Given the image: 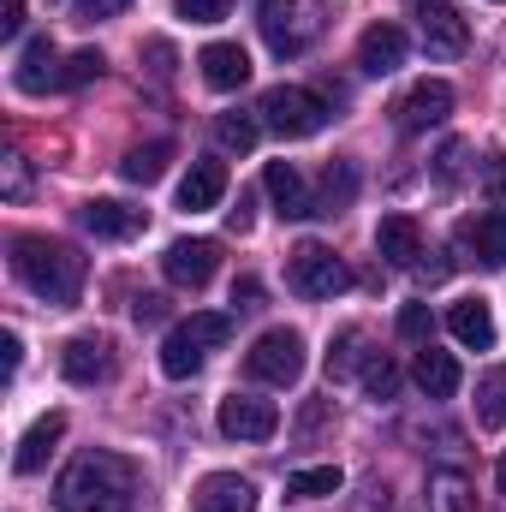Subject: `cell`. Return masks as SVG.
Wrapping results in <instances>:
<instances>
[{"mask_svg": "<svg viewBox=\"0 0 506 512\" xmlns=\"http://www.w3.org/2000/svg\"><path fill=\"white\" fill-rule=\"evenodd\" d=\"M245 376L251 382H268V387H292L304 376V340L292 328H268L251 352H245Z\"/></svg>", "mask_w": 506, "mask_h": 512, "instance_id": "obj_6", "label": "cell"}, {"mask_svg": "<svg viewBox=\"0 0 506 512\" xmlns=\"http://www.w3.org/2000/svg\"><path fill=\"white\" fill-rule=\"evenodd\" d=\"M167 161H173V143H167V137H155V143H137V149H126L120 173H126L131 185H155V179L167 173Z\"/></svg>", "mask_w": 506, "mask_h": 512, "instance_id": "obj_26", "label": "cell"}, {"mask_svg": "<svg viewBox=\"0 0 506 512\" xmlns=\"http://www.w3.org/2000/svg\"><path fill=\"white\" fill-rule=\"evenodd\" d=\"M477 423L483 429H506V364L477 376Z\"/></svg>", "mask_w": 506, "mask_h": 512, "instance_id": "obj_27", "label": "cell"}, {"mask_svg": "<svg viewBox=\"0 0 506 512\" xmlns=\"http://www.w3.org/2000/svg\"><path fill=\"white\" fill-rule=\"evenodd\" d=\"M215 268H221V245L215 239H179V245H167V256H161V274L173 286H191V292L209 286Z\"/></svg>", "mask_w": 506, "mask_h": 512, "instance_id": "obj_9", "label": "cell"}, {"mask_svg": "<svg viewBox=\"0 0 506 512\" xmlns=\"http://www.w3.org/2000/svg\"><path fill=\"white\" fill-rule=\"evenodd\" d=\"M358 191V167L352 161H328V179H322V197H316V215H340Z\"/></svg>", "mask_w": 506, "mask_h": 512, "instance_id": "obj_28", "label": "cell"}, {"mask_svg": "<svg viewBox=\"0 0 506 512\" xmlns=\"http://www.w3.org/2000/svg\"><path fill=\"white\" fill-rule=\"evenodd\" d=\"M0 167H6V179H0L6 203H24V197H30V167H24V155H6Z\"/></svg>", "mask_w": 506, "mask_h": 512, "instance_id": "obj_35", "label": "cell"}, {"mask_svg": "<svg viewBox=\"0 0 506 512\" xmlns=\"http://www.w3.org/2000/svg\"><path fill=\"white\" fill-rule=\"evenodd\" d=\"M495 489L506 495V453H501V465H495Z\"/></svg>", "mask_w": 506, "mask_h": 512, "instance_id": "obj_45", "label": "cell"}, {"mask_svg": "<svg viewBox=\"0 0 506 512\" xmlns=\"http://www.w3.org/2000/svg\"><path fill=\"white\" fill-rule=\"evenodd\" d=\"M24 30V0H0V36H18Z\"/></svg>", "mask_w": 506, "mask_h": 512, "instance_id": "obj_42", "label": "cell"}, {"mask_svg": "<svg viewBox=\"0 0 506 512\" xmlns=\"http://www.w3.org/2000/svg\"><path fill=\"white\" fill-rule=\"evenodd\" d=\"M0 352H6V376H18V358H24V346H18V334H0Z\"/></svg>", "mask_w": 506, "mask_h": 512, "instance_id": "obj_43", "label": "cell"}, {"mask_svg": "<svg viewBox=\"0 0 506 512\" xmlns=\"http://www.w3.org/2000/svg\"><path fill=\"white\" fill-rule=\"evenodd\" d=\"M411 382L423 387L429 399H453V393H459V364H453V352L423 346V352H417V364H411Z\"/></svg>", "mask_w": 506, "mask_h": 512, "instance_id": "obj_23", "label": "cell"}, {"mask_svg": "<svg viewBox=\"0 0 506 512\" xmlns=\"http://www.w3.org/2000/svg\"><path fill=\"white\" fill-rule=\"evenodd\" d=\"M423 501H429V512H477L471 477H465V471H453V465L429 471V489H423Z\"/></svg>", "mask_w": 506, "mask_h": 512, "instance_id": "obj_24", "label": "cell"}, {"mask_svg": "<svg viewBox=\"0 0 506 512\" xmlns=\"http://www.w3.org/2000/svg\"><path fill=\"white\" fill-rule=\"evenodd\" d=\"M358 346H364V328H346V334L334 340V352H328V376H334V382H346V376L358 370Z\"/></svg>", "mask_w": 506, "mask_h": 512, "instance_id": "obj_33", "label": "cell"}, {"mask_svg": "<svg viewBox=\"0 0 506 512\" xmlns=\"http://www.w3.org/2000/svg\"><path fill=\"white\" fill-rule=\"evenodd\" d=\"M376 251H381V262H393V268H417V256H423V227H417L411 215H381Z\"/></svg>", "mask_w": 506, "mask_h": 512, "instance_id": "obj_17", "label": "cell"}, {"mask_svg": "<svg viewBox=\"0 0 506 512\" xmlns=\"http://www.w3.org/2000/svg\"><path fill=\"white\" fill-rule=\"evenodd\" d=\"M78 221H84V233H96V239H137V233H143V209H131L120 197H90V203L78 209Z\"/></svg>", "mask_w": 506, "mask_h": 512, "instance_id": "obj_14", "label": "cell"}, {"mask_svg": "<svg viewBox=\"0 0 506 512\" xmlns=\"http://www.w3.org/2000/svg\"><path fill=\"white\" fill-rule=\"evenodd\" d=\"M197 512H256V489L233 471H209L197 483Z\"/></svg>", "mask_w": 506, "mask_h": 512, "instance_id": "obj_20", "label": "cell"}, {"mask_svg": "<svg viewBox=\"0 0 506 512\" xmlns=\"http://www.w3.org/2000/svg\"><path fill=\"white\" fill-rule=\"evenodd\" d=\"M12 274H18V280H24L42 304L72 310V304L84 298V274H90V262L72 251L66 239L24 233V239H12Z\"/></svg>", "mask_w": 506, "mask_h": 512, "instance_id": "obj_2", "label": "cell"}, {"mask_svg": "<svg viewBox=\"0 0 506 512\" xmlns=\"http://www.w3.org/2000/svg\"><path fill=\"white\" fill-rule=\"evenodd\" d=\"M131 322H137V328H155V322H167V298H161V292H143V298L131 304Z\"/></svg>", "mask_w": 506, "mask_h": 512, "instance_id": "obj_36", "label": "cell"}, {"mask_svg": "<svg viewBox=\"0 0 506 512\" xmlns=\"http://www.w3.org/2000/svg\"><path fill=\"white\" fill-rule=\"evenodd\" d=\"M197 66H203V84L209 90H245L251 84V54L239 42H209L197 54Z\"/></svg>", "mask_w": 506, "mask_h": 512, "instance_id": "obj_16", "label": "cell"}, {"mask_svg": "<svg viewBox=\"0 0 506 512\" xmlns=\"http://www.w3.org/2000/svg\"><path fill=\"white\" fill-rule=\"evenodd\" d=\"M60 370H66V382H72V387L108 382V376H114V346H108L102 334H78V340H66Z\"/></svg>", "mask_w": 506, "mask_h": 512, "instance_id": "obj_11", "label": "cell"}, {"mask_svg": "<svg viewBox=\"0 0 506 512\" xmlns=\"http://www.w3.org/2000/svg\"><path fill=\"white\" fill-rule=\"evenodd\" d=\"M256 137H262V120L256 114H215V143L227 155H251Z\"/></svg>", "mask_w": 506, "mask_h": 512, "instance_id": "obj_29", "label": "cell"}, {"mask_svg": "<svg viewBox=\"0 0 506 512\" xmlns=\"http://www.w3.org/2000/svg\"><path fill=\"white\" fill-rule=\"evenodd\" d=\"M233 310H262V280H233Z\"/></svg>", "mask_w": 506, "mask_h": 512, "instance_id": "obj_39", "label": "cell"}, {"mask_svg": "<svg viewBox=\"0 0 506 512\" xmlns=\"http://www.w3.org/2000/svg\"><path fill=\"white\" fill-rule=\"evenodd\" d=\"M221 197H227V167H221V161H191V173L179 179V209L203 215V209H215Z\"/></svg>", "mask_w": 506, "mask_h": 512, "instance_id": "obj_21", "label": "cell"}, {"mask_svg": "<svg viewBox=\"0 0 506 512\" xmlns=\"http://www.w3.org/2000/svg\"><path fill=\"white\" fill-rule=\"evenodd\" d=\"M102 66H108V60H102V48H78V54L60 66V90H84V84H96V78H102Z\"/></svg>", "mask_w": 506, "mask_h": 512, "instance_id": "obj_31", "label": "cell"}, {"mask_svg": "<svg viewBox=\"0 0 506 512\" xmlns=\"http://www.w3.org/2000/svg\"><path fill=\"white\" fill-rule=\"evenodd\" d=\"M447 328H453V340L471 346V352H489V346H495V316H489L483 298H459V304L447 310Z\"/></svg>", "mask_w": 506, "mask_h": 512, "instance_id": "obj_22", "label": "cell"}, {"mask_svg": "<svg viewBox=\"0 0 506 512\" xmlns=\"http://www.w3.org/2000/svg\"><path fill=\"white\" fill-rule=\"evenodd\" d=\"M286 280H292V292H298V298H334V292H346V286H352V268L328 251V245L304 239L298 251L286 256Z\"/></svg>", "mask_w": 506, "mask_h": 512, "instance_id": "obj_5", "label": "cell"}, {"mask_svg": "<svg viewBox=\"0 0 506 512\" xmlns=\"http://www.w3.org/2000/svg\"><path fill=\"white\" fill-rule=\"evenodd\" d=\"M447 114H453V84H447V78H423V84H411V96L399 102V131L417 137V131L441 126Z\"/></svg>", "mask_w": 506, "mask_h": 512, "instance_id": "obj_10", "label": "cell"}, {"mask_svg": "<svg viewBox=\"0 0 506 512\" xmlns=\"http://www.w3.org/2000/svg\"><path fill=\"white\" fill-rule=\"evenodd\" d=\"M60 435H66V417H60V411L36 417V423H30V435H24V441H18V453H12V471H18V477H36V471L48 465V453L60 447Z\"/></svg>", "mask_w": 506, "mask_h": 512, "instance_id": "obj_19", "label": "cell"}, {"mask_svg": "<svg viewBox=\"0 0 506 512\" xmlns=\"http://www.w3.org/2000/svg\"><path fill=\"white\" fill-rule=\"evenodd\" d=\"M280 429V405L256 393H227L221 399V435L227 441H268Z\"/></svg>", "mask_w": 506, "mask_h": 512, "instance_id": "obj_8", "label": "cell"}, {"mask_svg": "<svg viewBox=\"0 0 506 512\" xmlns=\"http://www.w3.org/2000/svg\"><path fill=\"white\" fill-rule=\"evenodd\" d=\"M173 12L191 18V24H221L233 12V0H173Z\"/></svg>", "mask_w": 506, "mask_h": 512, "instance_id": "obj_34", "label": "cell"}, {"mask_svg": "<svg viewBox=\"0 0 506 512\" xmlns=\"http://www.w3.org/2000/svg\"><path fill=\"white\" fill-rule=\"evenodd\" d=\"M256 24H262V42H268L280 60H292V54H304V48L322 36L328 6H322V0H256Z\"/></svg>", "mask_w": 506, "mask_h": 512, "instance_id": "obj_3", "label": "cell"}, {"mask_svg": "<svg viewBox=\"0 0 506 512\" xmlns=\"http://www.w3.org/2000/svg\"><path fill=\"white\" fill-rule=\"evenodd\" d=\"M209 352H215V346H209L191 322H179V328L167 334V346H161V370H167L173 382H191V376L203 370V358H209Z\"/></svg>", "mask_w": 506, "mask_h": 512, "instance_id": "obj_18", "label": "cell"}, {"mask_svg": "<svg viewBox=\"0 0 506 512\" xmlns=\"http://www.w3.org/2000/svg\"><path fill=\"white\" fill-rule=\"evenodd\" d=\"M399 340H429V304H405L399 310Z\"/></svg>", "mask_w": 506, "mask_h": 512, "instance_id": "obj_37", "label": "cell"}, {"mask_svg": "<svg viewBox=\"0 0 506 512\" xmlns=\"http://www.w3.org/2000/svg\"><path fill=\"white\" fill-rule=\"evenodd\" d=\"M489 191L506 203V161H495V173H489Z\"/></svg>", "mask_w": 506, "mask_h": 512, "instance_id": "obj_44", "label": "cell"}, {"mask_svg": "<svg viewBox=\"0 0 506 512\" xmlns=\"http://www.w3.org/2000/svg\"><path fill=\"white\" fill-rule=\"evenodd\" d=\"M256 114H262V126L280 131V137H316V131L328 126L334 108H328L316 90H304V84H274Z\"/></svg>", "mask_w": 506, "mask_h": 512, "instance_id": "obj_4", "label": "cell"}, {"mask_svg": "<svg viewBox=\"0 0 506 512\" xmlns=\"http://www.w3.org/2000/svg\"><path fill=\"white\" fill-rule=\"evenodd\" d=\"M465 245L477 251V262H483V268H506V209H495V215H477V221L465 227Z\"/></svg>", "mask_w": 506, "mask_h": 512, "instance_id": "obj_25", "label": "cell"}, {"mask_svg": "<svg viewBox=\"0 0 506 512\" xmlns=\"http://www.w3.org/2000/svg\"><path fill=\"white\" fill-rule=\"evenodd\" d=\"M12 84H18L24 96L60 90V54H54V42H48V36H30V42H24V54H18V72H12Z\"/></svg>", "mask_w": 506, "mask_h": 512, "instance_id": "obj_15", "label": "cell"}, {"mask_svg": "<svg viewBox=\"0 0 506 512\" xmlns=\"http://www.w3.org/2000/svg\"><path fill=\"white\" fill-rule=\"evenodd\" d=\"M340 465H310V471H292L286 477V495H298V501H322V495H340Z\"/></svg>", "mask_w": 506, "mask_h": 512, "instance_id": "obj_30", "label": "cell"}, {"mask_svg": "<svg viewBox=\"0 0 506 512\" xmlns=\"http://www.w3.org/2000/svg\"><path fill=\"white\" fill-rule=\"evenodd\" d=\"M435 173H441V179H459V173H465V143H447V149H441V167H435Z\"/></svg>", "mask_w": 506, "mask_h": 512, "instance_id": "obj_41", "label": "cell"}, {"mask_svg": "<svg viewBox=\"0 0 506 512\" xmlns=\"http://www.w3.org/2000/svg\"><path fill=\"white\" fill-rule=\"evenodd\" d=\"M143 54H149V72H155V78H173V60H179V54H173V42H167V36L143 42Z\"/></svg>", "mask_w": 506, "mask_h": 512, "instance_id": "obj_38", "label": "cell"}, {"mask_svg": "<svg viewBox=\"0 0 506 512\" xmlns=\"http://www.w3.org/2000/svg\"><path fill=\"white\" fill-rule=\"evenodd\" d=\"M364 393H370V399H393V393H399V364H393V358H370V364H364Z\"/></svg>", "mask_w": 506, "mask_h": 512, "instance_id": "obj_32", "label": "cell"}, {"mask_svg": "<svg viewBox=\"0 0 506 512\" xmlns=\"http://www.w3.org/2000/svg\"><path fill=\"white\" fill-rule=\"evenodd\" d=\"M131 0H84V6H78V18H84V24H96V18H114V12H126Z\"/></svg>", "mask_w": 506, "mask_h": 512, "instance_id": "obj_40", "label": "cell"}, {"mask_svg": "<svg viewBox=\"0 0 506 512\" xmlns=\"http://www.w3.org/2000/svg\"><path fill=\"white\" fill-rule=\"evenodd\" d=\"M262 191L274 197L280 221H304V215H316V197H310V185H304V173H298L292 161H268V167H262Z\"/></svg>", "mask_w": 506, "mask_h": 512, "instance_id": "obj_12", "label": "cell"}, {"mask_svg": "<svg viewBox=\"0 0 506 512\" xmlns=\"http://www.w3.org/2000/svg\"><path fill=\"white\" fill-rule=\"evenodd\" d=\"M417 36L429 60H459L471 48V24L453 0H417Z\"/></svg>", "mask_w": 506, "mask_h": 512, "instance_id": "obj_7", "label": "cell"}, {"mask_svg": "<svg viewBox=\"0 0 506 512\" xmlns=\"http://www.w3.org/2000/svg\"><path fill=\"white\" fill-rule=\"evenodd\" d=\"M131 495H137V465L120 453H78L54 483L60 512H131Z\"/></svg>", "mask_w": 506, "mask_h": 512, "instance_id": "obj_1", "label": "cell"}, {"mask_svg": "<svg viewBox=\"0 0 506 512\" xmlns=\"http://www.w3.org/2000/svg\"><path fill=\"white\" fill-rule=\"evenodd\" d=\"M405 66V30L399 24H370L364 36H358V72L364 78H387V72H399Z\"/></svg>", "mask_w": 506, "mask_h": 512, "instance_id": "obj_13", "label": "cell"}]
</instances>
